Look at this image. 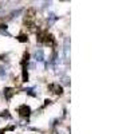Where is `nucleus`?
<instances>
[{
    "mask_svg": "<svg viewBox=\"0 0 134 134\" xmlns=\"http://www.w3.org/2000/svg\"><path fill=\"white\" fill-rule=\"evenodd\" d=\"M34 19H35V9H34V8H30L27 12H26V23L30 24V26H32Z\"/></svg>",
    "mask_w": 134,
    "mask_h": 134,
    "instance_id": "f257e3e1",
    "label": "nucleus"
},
{
    "mask_svg": "<svg viewBox=\"0 0 134 134\" xmlns=\"http://www.w3.org/2000/svg\"><path fill=\"white\" fill-rule=\"evenodd\" d=\"M19 111H20V115H21V117H26V115L30 114V107H27V106L24 105V106H21V107L19 109Z\"/></svg>",
    "mask_w": 134,
    "mask_h": 134,
    "instance_id": "f03ea898",
    "label": "nucleus"
}]
</instances>
